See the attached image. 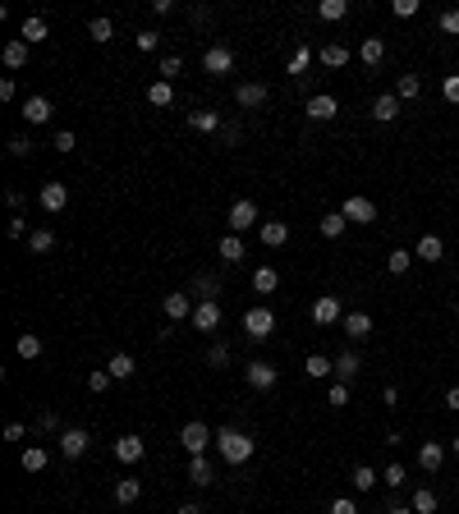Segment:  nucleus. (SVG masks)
Masks as SVG:
<instances>
[{
  "instance_id": "nucleus-1",
  "label": "nucleus",
  "mask_w": 459,
  "mask_h": 514,
  "mask_svg": "<svg viewBox=\"0 0 459 514\" xmlns=\"http://www.w3.org/2000/svg\"><path fill=\"white\" fill-rule=\"evenodd\" d=\"M216 450H221V459H226V464H248L253 450H258V441H253L248 432L221 428V432H216Z\"/></svg>"
},
{
  "instance_id": "nucleus-2",
  "label": "nucleus",
  "mask_w": 459,
  "mask_h": 514,
  "mask_svg": "<svg viewBox=\"0 0 459 514\" xmlns=\"http://www.w3.org/2000/svg\"><path fill=\"white\" fill-rule=\"evenodd\" d=\"M243 331H248V340H267V335L276 331L271 308H248V313H243Z\"/></svg>"
},
{
  "instance_id": "nucleus-3",
  "label": "nucleus",
  "mask_w": 459,
  "mask_h": 514,
  "mask_svg": "<svg viewBox=\"0 0 459 514\" xmlns=\"http://www.w3.org/2000/svg\"><path fill=\"white\" fill-rule=\"evenodd\" d=\"M179 445L189 454H202L211 445V432H207V423H184V432H179Z\"/></svg>"
},
{
  "instance_id": "nucleus-4",
  "label": "nucleus",
  "mask_w": 459,
  "mask_h": 514,
  "mask_svg": "<svg viewBox=\"0 0 459 514\" xmlns=\"http://www.w3.org/2000/svg\"><path fill=\"white\" fill-rule=\"evenodd\" d=\"M189 322H193V331H216V326H221V303H216V298H202V303L193 308Z\"/></svg>"
},
{
  "instance_id": "nucleus-5",
  "label": "nucleus",
  "mask_w": 459,
  "mask_h": 514,
  "mask_svg": "<svg viewBox=\"0 0 459 514\" xmlns=\"http://www.w3.org/2000/svg\"><path fill=\"white\" fill-rule=\"evenodd\" d=\"M226 225H230V235H243L248 225H258V207H253L248 198H239V202L230 207V220H226Z\"/></svg>"
},
{
  "instance_id": "nucleus-6",
  "label": "nucleus",
  "mask_w": 459,
  "mask_h": 514,
  "mask_svg": "<svg viewBox=\"0 0 459 514\" xmlns=\"http://www.w3.org/2000/svg\"><path fill=\"white\" fill-rule=\"evenodd\" d=\"M312 322H317V326H336V322H345V313H340V298H336V294H321L317 303H312Z\"/></svg>"
},
{
  "instance_id": "nucleus-7",
  "label": "nucleus",
  "mask_w": 459,
  "mask_h": 514,
  "mask_svg": "<svg viewBox=\"0 0 459 514\" xmlns=\"http://www.w3.org/2000/svg\"><path fill=\"white\" fill-rule=\"evenodd\" d=\"M55 441H60V454H65V459H78V454H87V441H92V436H87L83 428H65Z\"/></svg>"
},
{
  "instance_id": "nucleus-8",
  "label": "nucleus",
  "mask_w": 459,
  "mask_h": 514,
  "mask_svg": "<svg viewBox=\"0 0 459 514\" xmlns=\"http://www.w3.org/2000/svg\"><path fill=\"white\" fill-rule=\"evenodd\" d=\"M340 211H345V220H358V225H372V220H377L372 198H358V193H354V198H345V207H340Z\"/></svg>"
},
{
  "instance_id": "nucleus-9",
  "label": "nucleus",
  "mask_w": 459,
  "mask_h": 514,
  "mask_svg": "<svg viewBox=\"0 0 459 514\" xmlns=\"http://www.w3.org/2000/svg\"><path fill=\"white\" fill-rule=\"evenodd\" d=\"M143 454H148V441H143V436H120V441H115V459L120 464H138Z\"/></svg>"
},
{
  "instance_id": "nucleus-10",
  "label": "nucleus",
  "mask_w": 459,
  "mask_h": 514,
  "mask_svg": "<svg viewBox=\"0 0 459 514\" xmlns=\"http://www.w3.org/2000/svg\"><path fill=\"white\" fill-rule=\"evenodd\" d=\"M234 101H239L243 111H258V106H267V83H239Z\"/></svg>"
},
{
  "instance_id": "nucleus-11",
  "label": "nucleus",
  "mask_w": 459,
  "mask_h": 514,
  "mask_svg": "<svg viewBox=\"0 0 459 514\" xmlns=\"http://www.w3.org/2000/svg\"><path fill=\"white\" fill-rule=\"evenodd\" d=\"M340 115V101L331 92H321V96H308V120H336Z\"/></svg>"
},
{
  "instance_id": "nucleus-12",
  "label": "nucleus",
  "mask_w": 459,
  "mask_h": 514,
  "mask_svg": "<svg viewBox=\"0 0 459 514\" xmlns=\"http://www.w3.org/2000/svg\"><path fill=\"white\" fill-rule=\"evenodd\" d=\"M248 386H253V391H271V386H276V367H271L267 358L248 363Z\"/></svg>"
},
{
  "instance_id": "nucleus-13",
  "label": "nucleus",
  "mask_w": 459,
  "mask_h": 514,
  "mask_svg": "<svg viewBox=\"0 0 459 514\" xmlns=\"http://www.w3.org/2000/svg\"><path fill=\"white\" fill-rule=\"evenodd\" d=\"M230 65H234L230 46H207V55H202V69L207 74H230Z\"/></svg>"
},
{
  "instance_id": "nucleus-14",
  "label": "nucleus",
  "mask_w": 459,
  "mask_h": 514,
  "mask_svg": "<svg viewBox=\"0 0 459 514\" xmlns=\"http://www.w3.org/2000/svg\"><path fill=\"white\" fill-rule=\"evenodd\" d=\"M193 308H198V303H189V294H165V298H161V313L170 317V322H184V317H193Z\"/></svg>"
},
{
  "instance_id": "nucleus-15",
  "label": "nucleus",
  "mask_w": 459,
  "mask_h": 514,
  "mask_svg": "<svg viewBox=\"0 0 459 514\" xmlns=\"http://www.w3.org/2000/svg\"><path fill=\"white\" fill-rule=\"evenodd\" d=\"M340 326H345L349 340H367V335H372V317H367V313H345V322H340Z\"/></svg>"
},
{
  "instance_id": "nucleus-16",
  "label": "nucleus",
  "mask_w": 459,
  "mask_h": 514,
  "mask_svg": "<svg viewBox=\"0 0 459 514\" xmlns=\"http://www.w3.org/2000/svg\"><path fill=\"white\" fill-rule=\"evenodd\" d=\"M65 202H70V189H65V184H42V207L46 211H65Z\"/></svg>"
},
{
  "instance_id": "nucleus-17",
  "label": "nucleus",
  "mask_w": 459,
  "mask_h": 514,
  "mask_svg": "<svg viewBox=\"0 0 459 514\" xmlns=\"http://www.w3.org/2000/svg\"><path fill=\"white\" fill-rule=\"evenodd\" d=\"M23 120L28 124H46L51 120V101H46V96H28L23 101Z\"/></svg>"
},
{
  "instance_id": "nucleus-18",
  "label": "nucleus",
  "mask_w": 459,
  "mask_h": 514,
  "mask_svg": "<svg viewBox=\"0 0 459 514\" xmlns=\"http://www.w3.org/2000/svg\"><path fill=\"white\" fill-rule=\"evenodd\" d=\"M358 367H363V363H358V354H354V349H345V354H340L336 358V376H340V381H358Z\"/></svg>"
},
{
  "instance_id": "nucleus-19",
  "label": "nucleus",
  "mask_w": 459,
  "mask_h": 514,
  "mask_svg": "<svg viewBox=\"0 0 459 514\" xmlns=\"http://www.w3.org/2000/svg\"><path fill=\"white\" fill-rule=\"evenodd\" d=\"M395 115H399V96H395V92H386V96H377V101H372V120L390 124Z\"/></svg>"
},
{
  "instance_id": "nucleus-20",
  "label": "nucleus",
  "mask_w": 459,
  "mask_h": 514,
  "mask_svg": "<svg viewBox=\"0 0 459 514\" xmlns=\"http://www.w3.org/2000/svg\"><path fill=\"white\" fill-rule=\"evenodd\" d=\"M414 257H423V262H441L446 257V244L436 235H423L418 239V248H414Z\"/></svg>"
},
{
  "instance_id": "nucleus-21",
  "label": "nucleus",
  "mask_w": 459,
  "mask_h": 514,
  "mask_svg": "<svg viewBox=\"0 0 459 514\" xmlns=\"http://www.w3.org/2000/svg\"><path fill=\"white\" fill-rule=\"evenodd\" d=\"M285 239H289V225H285V220H262V244H267V248H280Z\"/></svg>"
},
{
  "instance_id": "nucleus-22",
  "label": "nucleus",
  "mask_w": 459,
  "mask_h": 514,
  "mask_svg": "<svg viewBox=\"0 0 459 514\" xmlns=\"http://www.w3.org/2000/svg\"><path fill=\"white\" fill-rule=\"evenodd\" d=\"M441 464H446V450H441V445H436V441H427L423 450H418V469L436 473V469H441Z\"/></svg>"
},
{
  "instance_id": "nucleus-23",
  "label": "nucleus",
  "mask_w": 459,
  "mask_h": 514,
  "mask_svg": "<svg viewBox=\"0 0 459 514\" xmlns=\"http://www.w3.org/2000/svg\"><path fill=\"white\" fill-rule=\"evenodd\" d=\"M345 14H349V0H321V5H317V18H321V23H340Z\"/></svg>"
},
{
  "instance_id": "nucleus-24",
  "label": "nucleus",
  "mask_w": 459,
  "mask_h": 514,
  "mask_svg": "<svg viewBox=\"0 0 459 514\" xmlns=\"http://www.w3.org/2000/svg\"><path fill=\"white\" fill-rule=\"evenodd\" d=\"M358 60H363V65H382L386 60V42H382V37H367V42L358 46Z\"/></svg>"
},
{
  "instance_id": "nucleus-25",
  "label": "nucleus",
  "mask_w": 459,
  "mask_h": 514,
  "mask_svg": "<svg viewBox=\"0 0 459 514\" xmlns=\"http://www.w3.org/2000/svg\"><path fill=\"white\" fill-rule=\"evenodd\" d=\"M106 372H111L115 381H129V376L138 372V367H133V358H129V354H111V363H106Z\"/></svg>"
},
{
  "instance_id": "nucleus-26",
  "label": "nucleus",
  "mask_w": 459,
  "mask_h": 514,
  "mask_svg": "<svg viewBox=\"0 0 459 514\" xmlns=\"http://www.w3.org/2000/svg\"><path fill=\"white\" fill-rule=\"evenodd\" d=\"M138 496H143V482L138 478H120V482H115V501H120V505H133Z\"/></svg>"
},
{
  "instance_id": "nucleus-27",
  "label": "nucleus",
  "mask_w": 459,
  "mask_h": 514,
  "mask_svg": "<svg viewBox=\"0 0 459 514\" xmlns=\"http://www.w3.org/2000/svg\"><path fill=\"white\" fill-rule=\"evenodd\" d=\"M321 65H331V69L349 65V46L345 42H326V46H321Z\"/></svg>"
},
{
  "instance_id": "nucleus-28",
  "label": "nucleus",
  "mask_w": 459,
  "mask_h": 514,
  "mask_svg": "<svg viewBox=\"0 0 459 514\" xmlns=\"http://www.w3.org/2000/svg\"><path fill=\"white\" fill-rule=\"evenodd\" d=\"M189 482H193V487H211V464L202 459V454H193V459H189Z\"/></svg>"
},
{
  "instance_id": "nucleus-29",
  "label": "nucleus",
  "mask_w": 459,
  "mask_h": 514,
  "mask_svg": "<svg viewBox=\"0 0 459 514\" xmlns=\"http://www.w3.org/2000/svg\"><path fill=\"white\" fill-rule=\"evenodd\" d=\"M23 42H28V46L46 42V18H42V14H28V18H23Z\"/></svg>"
},
{
  "instance_id": "nucleus-30",
  "label": "nucleus",
  "mask_w": 459,
  "mask_h": 514,
  "mask_svg": "<svg viewBox=\"0 0 459 514\" xmlns=\"http://www.w3.org/2000/svg\"><path fill=\"white\" fill-rule=\"evenodd\" d=\"M276 285H280V276L271 267H258V271H253V289H258V294H276Z\"/></svg>"
},
{
  "instance_id": "nucleus-31",
  "label": "nucleus",
  "mask_w": 459,
  "mask_h": 514,
  "mask_svg": "<svg viewBox=\"0 0 459 514\" xmlns=\"http://www.w3.org/2000/svg\"><path fill=\"white\" fill-rule=\"evenodd\" d=\"M18 358H28V363H33V358H42V335H33V331H23L18 335Z\"/></svg>"
},
{
  "instance_id": "nucleus-32",
  "label": "nucleus",
  "mask_w": 459,
  "mask_h": 514,
  "mask_svg": "<svg viewBox=\"0 0 459 514\" xmlns=\"http://www.w3.org/2000/svg\"><path fill=\"white\" fill-rule=\"evenodd\" d=\"M304 372L312 376V381H326V376L336 372V363H331V358H321V354H312L308 363H304Z\"/></svg>"
},
{
  "instance_id": "nucleus-33",
  "label": "nucleus",
  "mask_w": 459,
  "mask_h": 514,
  "mask_svg": "<svg viewBox=\"0 0 459 514\" xmlns=\"http://www.w3.org/2000/svg\"><path fill=\"white\" fill-rule=\"evenodd\" d=\"M18 464H23V473H42L46 469V450L42 445H28V450L18 454Z\"/></svg>"
},
{
  "instance_id": "nucleus-34",
  "label": "nucleus",
  "mask_w": 459,
  "mask_h": 514,
  "mask_svg": "<svg viewBox=\"0 0 459 514\" xmlns=\"http://www.w3.org/2000/svg\"><path fill=\"white\" fill-rule=\"evenodd\" d=\"M189 124H193L198 133H216V129H221V115H216V111H193Z\"/></svg>"
},
{
  "instance_id": "nucleus-35",
  "label": "nucleus",
  "mask_w": 459,
  "mask_h": 514,
  "mask_svg": "<svg viewBox=\"0 0 459 514\" xmlns=\"http://www.w3.org/2000/svg\"><path fill=\"white\" fill-rule=\"evenodd\" d=\"M148 101H152V106H170V101H175V83L156 79V83L148 87Z\"/></svg>"
},
{
  "instance_id": "nucleus-36",
  "label": "nucleus",
  "mask_w": 459,
  "mask_h": 514,
  "mask_svg": "<svg viewBox=\"0 0 459 514\" xmlns=\"http://www.w3.org/2000/svg\"><path fill=\"white\" fill-rule=\"evenodd\" d=\"M414 514H436V491L432 487H418L414 491V505H409Z\"/></svg>"
},
{
  "instance_id": "nucleus-37",
  "label": "nucleus",
  "mask_w": 459,
  "mask_h": 514,
  "mask_svg": "<svg viewBox=\"0 0 459 514\" xmlns=\"http://www.w3.org/2000/svg\"><path fill=\"white\" fill-rule=\"evenodd\" d=\"M409 262H414V253H409V248H390L386 271H390V276H404V271H409Z\"/></svg>"
},
{
  "instance_id": "nucleus-38",
  "label": "nucleus",
  "mask_w": 459,
  "mask_h": 514,
  "mask_svg": "<svg viewBox=\"0 0 459 514\" xmlns=\"http://www.w3.org/2000/svg\"><path fill=\"white\" fill-rule=\"evenodd\" d=\"M345 225H349L345 211H331V216H321V235H326V239H340V235H345Z\"/></svg>"
},
{
  "instance_id": "nucleus-39",
  "label": "nucleus",
  "mask_w": 459,
  "mask_h": 514,
  "mask_svg": "<svg viewBox=\"0 0 459 514\" xmlns=\"http://www.w3.org/2000/svg\"><path fill=\"white\" fill-rule=\"evenodd\" d=\"M28 248H33V253H51V248H55V235H51V230H33V235H28Z\"/></svg>"
},
{
  "instance_id": "nucleus-40",
  "label": "nucleus",
  "mask_w": 459,
  "mask_h": 514,
  "mask_svg": "<svg viewBox=\"0 0 459 514\" xmlns=\"http://www.w3.org/2000/svg\"><path fill=\"white\" fill-rule=\"evenodd\" d=\"M377 482H382V473H377V469H367V464H358V469H354V487L358 491H372Z\"/></svg>"
},
{
  "instance_id": "nucleus-41",
  "label": "nucleus",
  "mask_w": 459,
  "mask_h": 514,
  "mask_svg": "<svg viewBox=\"0 0 459 514\" xmlns=\"http://www.w3.org/2000/svg\"><path fill=\"white\" fill-rule=\"evenodd\" d=\"M5 65H9V69H23V65H28V42H9L5 46Z\"/></svg>"
},
{
  "instance_id": "nucleus-42",
  "label": "nucleus",
  "mask_w": 459,
  "mask_h": 514,
  "mask_svg": "<svg viewBox=\"0 0 459 514\" xmlns=\"http://www.w3.org/2000/svg\"><path fill=\"white\" fill-rule=\"evenodd\" d=\"M243 257V239L239 235H226L221 239V262H239Z\"/></svg>"
},
{
  "instance_id": "nucleus-43",
  "label": "nucleus",
  "mask_w": 459,
  "mask_h": 514,
  "mask_svg": "<svg viewBox=\"0 0 459 514\" xmlns=\"http://www.w3.org/2000/svg\"><path fill=\"white\" fill-rule=\"evenodd\" d=\"M156 74H161L165 83H175V79H179V74H184V60H179V55H165V60L156 65Z\"/></svg>"
},
{
  "instance_id": "nucleus-44",
  "label": "nucleus",
  "mask_w": 459,
  "mask_h": 514,
  "mask_svg": "<svg viewBox=\"0 0 459 514\" xmlns=\"http://www.w3.org/2000/svg\"><path fill=\"white\" fill-rule=\"evenodd\" d=\"M111 33H115L111 18H92V23H87V37H92V42H111Z\"/></svg>"
},
{
  "instance_id": "nucleus-45",
  "label": "nucleus",
  "mask_w": 459,
  "mask_h": 514,
  "mask_svg": "<svg viewBox=\"0 0 459 514\" xmlns=\"http://www.w3.org/2000/svg\"><path fill=\"white\" fill-rule=\"evenodd\" d=\"M423 92V83H418V74H399V101H409V96Z\"/></svg>"
},
{
  "instance_id": "nucleus-46",
  "label": "nucleus",
  "mask_w": 459,
  "mask_h": 514,
  "mask_svg": "<svg viewBox=\"0 0 459 514\" xmlns=\"http://www.w3.org/2000/svg\"><path fill=\"white\" fill-rule=\"evenodd\" d=\"M111 381H115V376H111V372H106V367H96V372H92V376H87V386H92V391H96V395H106V391H111Z\"/></svg>"
},
{
  "instance_id": "nucleus-47",
  "label": "nucleus",
  "mask_w": 459,
  "mask_h": 514,
  "mask_svg": "<svg viewBox=\"0 0 459 514\" xmlns=\"http://www.w3.org/2000/svg\"><path fill=\"white\" fill-rule=\"evenodd\" d=\"M326 404H331V409H345V404H349V386L336 381V386H331V395H326Z\"/></svg>"
},
{
  "instance_id": "nucleus-48",
  "label": "nucleus",
  "mask_w": 459,
  "mask_h": 514,
  "mask_svg": "<svg viewBox=\"0 0 459 514\" xmlns=\"http://www.w3.org/2000/svg\"><path fill=\"white\" fill-rule=\"evenodd\" d=\"M308 65H312V51H308V46H299V51L289 55V74H304Z\"/></svg>"
},
{
  "instance_id": "nucleus-49",
  "label": "nucleus",
  "mask_w": 459,
  "mask_h": 514,
  "mask_svg": "<svg viewBox=\"0 0 459 514\" xmlns=\"http://www.w3.org/2000/svg\"><path fill=\"white\" fill-rule=\"evenodd\" d=\"M441 96L450 106H459V74H446V83H441Z\"/></svg>"
},
{
  "instance_id": "nucleus-50",
  "label": "nucleus",
  "mask_w": 459,
  "mask_h": 514,
  "mask_svg": "<svg viewBox=\"0 0 459 514\" xmlns=\"http://www.w3.org/2000/svg\"><path fill=\"white\" fill-rule=\"evenodd\" d=\"M382 482H386V487H404V482H409V473L399 469V464H390V469L382 473Z\"/></svg>"
},
{
  "instance_id": "nucleus-51",
  "label": "nucleus",
  "mask_w": 459,
  "mask_h": 514,
  "mask_svg": "<svg viewBox=\"0 0 459 514\" xmlns=\"http://www.w3.org/2000/svg\"><path fill=\"white\" fill-rule=\"evenodd\" d=\"M207 363H211V367H226V363H230V349H226V345H211V349H207Z\"/></svg>"
},
{
  "instance_id": "nucleus-52",
  "label": "nucleus",
  "mask_w": 459,
  "mask_h": 514,
  "mask_svg": "<svg viewBox=\"0 0 459 514\" xmlns=\"http://www.w3.org/2000/svg\"><path fill=\"white\" fill-rule=\"evenodd\" d=\"M441 33L459 37V9H446V14H441Z\"/></svg>"
},
{
  "instance_id": "nucleus-53",
  "label": "nucleus",
  "mask_w": 459,
  "mask_h": 514,
  "mask_svg": "<svg viewBox=\"0 0 459 514\" xmlns=\"http://www.w3.org/2000/svg\"><path fill=\"white\" fill-rule=\"evenodd\" d=\"M74 147H78V138H74L70 129H60V133H55V152H74Z\"/></svg>"
},
{
  "instance_id": "nucleus-54",
  "label": "nucleus",
  "mask_w": 459,
  "mask_h": 514,
  "mask_svg": "<svg viewBox=\"0 0 459 514\" xmlns=\"http://www.w3.org/2000/svg\"><path fill=\"white\" fill-rule=\"evenodd\" d=\"M198 289H202V298H216L221 280H216V276H198Z\"/></svg>"
},
{
  "instance_id": "nucleus-55",
  "label": "nucleus",
  "mask_w": 459,
  "mask_h": 514,
  "mask_svg": "<svg viewBox=\"0 0 459 514\" xmlns=\"http://www.w3.org/2000/svg\"><path fill=\"white\" fill-rule=\"evenodd\" d=\"M418 14V0H395V18H414Z\"/></svg>"
},
{
  "instance_id": "nucleus-56",
  "label": "nucleus",
  "mask_w": 459,
  "mask_h": 514,
  "mask_svg": "<svg viewBox=\"0 0 459 514\" xmlns=\"http://www.w3.org/2000/svg\"><path fill=\"white\" fill-rule=\"evenodd\" d=\"M156 42H161V33H152V28L138 33V51H156Z\"/></svg>"
},
{
  "instance_id": "nucleus-57",
  "label": "nucleus",
  "mask_w": 459,
  "mask_h": 514,
  "mask_svg": "<svg viewBox=\"0 0 459 514\" xmlns=\"http://www.w3.org/2000/svg\"><path fill=\"white\" fill-rule=\"evenodd\" d=\"M28 152H33V143H28V138H14V143H9V157H28Z\"/></svg>"
},
{
  "instance_id": "nucleus-58",
  "label": "nucleus",
  "mask_w": 459,
  "mask_h": 514,
  "mask_svg": "<svg viewBox=\"0 0 459 514\" xmlns=\"http://www.w3.org/2000/svg\"><path fill=\"white\" fill-rule=\"evenodd\" d=\"M5 230H9V239H23V235H28V225H23V216H14V220H9V225H5Z\"/></svg>"
},
{
  "instance_id": "nucleus-59",
  "label": "nucleus",
  "mask_w": 459,
  "mask_h": 514,
  "mask_svg": "<svg viewBox=\"0 0 459 514\" xmlns=\"http://www.w3.org/2000/svg\"><path fill=\"white\" fill-rule=\"evenodd\" d=\"M331 514H358V505H354V501H345V496H340L336 505H331Z\"/></svg>"
},
{
  "instance_id": "nucleus-60",
  "label": "nucleus",
  "mask_w": 459,
  "mask_h": 514,
  "mask_svg": "<svg viewBox=\"0 0 459 514\" xmlns=\"http://www.w3.org/2000/svg\"><path fill=\"white\" fill-rule=\"evenodd\" d=\"M0 101H14V79H0Z\"/></svg>"
},
{
  "instance_id": "nucleus-61",
  "label": "nucleus",
  "mask_w": 459,
  "mask_h": 514,
  "mask_svg": "<svg viewBox=\"0 0 459 514\" xmlns=\"http://www.w3.org/2000/svg\"><path fill=\"white\" fill-rule=\"evenodd\" d=\"M175 514H207V510H202V505H198V501H184V505H179V510H175Z\"/></svg>"
},
{
  "instance_id": "nucleus-62",
  "label": "nucleus",
  "mask_w": 459,
  "mask_h": 514,
  "mask_svg": "<svg viewBox=\"0 0 459 514\" xmlns=\"http://www.w3.org/2000/svg\"><path fill=\"white\" fill-rule=\"evenodd\" d=\"M446 409H455V413H459V386H455L450 395H446Z\"/></svg>"
},
{
  "instance_id": "nucleus-63",
  "label": "nucleus",
  "mask_w": 459,
  "mask_h": 514,
  "mask_svg": "<svg viewBox=\"0 0 459 514\" xmlns=\"http://www.w3.org/2000/svg\"><path fill=\"white\" fill-rule=\"evenodd\" d=\"M386 514H414V510H399V505H395V510H386Z\"/></svg>"
},
{
  "instance_id": "nucleus-64",
  "label": "nucleus",
  "mask_w": 459,
  "mask_h": 514,
  "mask_svg": "<svg viewBox=\"0 0 459 514\" xmlns=\"http://www.w3.org/2000/svg\"><path fill=\"white\" fill-rule=\"evenodd\" d=\"M450 445H455V454H459V436H455V441H450Z\"/></svg>"
}]
</instances>
